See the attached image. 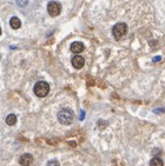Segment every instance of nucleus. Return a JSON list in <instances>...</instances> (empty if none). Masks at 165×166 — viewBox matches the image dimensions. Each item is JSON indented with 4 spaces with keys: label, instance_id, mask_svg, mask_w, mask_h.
I'll return each mask as SVG.
<instances>
[{
    "label": "nucleus",
    "instance_id": "1",
    "mask_svg": "<svg viewBox=\"0 0 165 166\" xmlns=\"http://www.w3.org/2000/svg\"><path fill=\"white\" fill-rule=\"evenodd\" d=\"M58 120L63 125H70L74 120V113L71 108H63L58 112Z\"/></svg>",
    "mask_w": 165,
    "mask_h": 166
},
{
    "label": "nucleus",
    "instance_id": "2",
    "mask_svg": "<svg viewBox=\"0 0 165 166\" xmlns=\"http://www.w3.org/2000/svg\"><path fill=\"white\" fill-rule=\"evenodd\" d=\"M34 94L39 98H44L46 97L50 92V85H48L46 81H38V83L34 85Z\"/></svg>",
    "mask_w": 165,
    "mask_h": 166
},
{
    "label": "nucleus",
    "instance_id": "3",
    "mask_svg": "<svg viewBox=\"0 0 165 166\" xmlns=\"http://www.w3.org/2000/svg\"><path fill=\"white\" fill-rule=\"evenodd\" d=\"M127 33V25L125 22H117L112 28V34L117 40H120Z\"/></svg>",
    "mask_w": 165,
    "mask_h": 166
},
{
    "label": "nucleus",
    "instance_id": "4",
    "mask_svg": "<svg viewBox=\"0 0 165 166\" xmlns=\"http://www.w3.org/2000/svg\"><path fill=\"white\" fill-rule=\"evenodd\" d=\"M47 12L51 17H57L62 12V5L58 1H50L47 4Z\"/></svg>",
    "mask_w": 165,
    "mask_h": 166
},
{
    "label": "nucleus",
    "instance_id": "5",
    "mask_svg": "<svg viewBox=\"0 0 165 166\" xmlns=\"http://www.w3.org/2000/svg\"><path fill=\"white\" fill-rule=\"evenodd\" d=\"M71 63H72V66L74 68L80 69L85 65V59L83 57H80V55H74L72 58V60H71Z\"/></svg>",
    "mask_w": 165,
    "mask_h": 166
},
{
    "label": "nucleus",
    "instance_id": "6",
    "mask_svg": "<svg viewBox=\"0 0 165 166\" xmlns=\"http://www.w3.org/2000/svg\"><path fill=\"white\" fill-rule=\"evenodd\" d=\"M32 163H33V157L28 153H25L19 158V164L21 166H30Z\"/></svg>",
    "mask_w": 165,
    "mask_h": 166
},
{
    "label": "nucleus",
    "instance_id": "7",
    "mask_svg": "<svg viewBox=\"0 0 165 166\" xmlns=\"http://www.w3.org/2000/svg\"><path fill=\"white\" fill-rule=\"evenodd\" d=\"M71 52H73V53H81L83 51H84V48H85V46H84V44L83 42H80V41H74V42H72L71 44Z\"/></svg>",
    "mask_w": 165,
    "mask_h": 166
},
{
    "label": "nucleus",
    "instance_id": "8",
    "mask_svg": "<svg viewBox=\"0 0 165 166\" xmlns=\"http://www.w3.org/2000/svg\"><path fill=\"white\" fill-rule=\"evenodd\" d=\"M10 26H11L13 30H19L21 27V21H20L19 18L17 17H12L10 20Z\"/></svg>",
    "mask_w": 165,
    "mask_h": 166
},
{
    "label": "nucleus",
    "instance_id": "9",
    "mask_svg": "<svg viewBox=\"0 0 165 166\" xmlns=\"http://www.w3.org/2000/svg\"><path fill=\"white\" fill-rule=\"evenodd\" d=\"M6 124L10 125V126H13V125L17 124V117L15 114H8L6 117Z\"/></svg>",
    "mask_w": 165,
    "mask_h": 166
},
{
    "label": "nucleus",
    "instance_id": "10",
    "mask_svg": "<svg viewBox=\"0 0 165 166\" xmlns=\"http://www.w3.org/2000/svg\"><path fill=\"white\" fill-rule=\"evenodd\" d=\"M150 166H164V164H163V160L160 159V158L156 157V158H152L151 159Z\"/></svg>",
    "mask_w": 165,
    "mask_h": 166
},
{
    "label": "nucleus",
    "instance_id": "11",
    "mask_svg": "<svg viewBox=\"0 0 165 166\" xmlns=\"http://www.w3.org/2000/svg\"><path fill=\"white\" fill-rule=\"evenodd\" d=\"M27 4L28 0H17V5L20 7H25V6H27Z\"/></svg>",
    "mask_w": 165,
    "mask_h": 166
},
{
    "label": "nucleus",
    "instance_id": "12",
    "mask_svg": "<svg viewBox=\"0 0 165 166\" xmlns=\"http://www.w3.org/2000/svg\"><path fill=\"white\" fill-rule=\"evenodd\" d=\"M47 166H60V165H59V163L56 160V159H53V160L47 161Z\"/></svg>",
    "mask_w": 165,
    "mask_h": 166
},
{
    "label": "nucleus",
    "instance_id": "13",
    "mask_svg": "<svg viewBox=\"0 0 165 166\" xmlns=\"http://www.w3.org/2000/svg\"><path fill=\"white\" fill-rule=\"evenodd\" d=\"M160 60V57H156V58H153V61H159Z\"/></svg>",
    "mask_w": 165,
    "mask_h": 166
},
{
    "label": "nucleus",
    "instance_id": "14",
    "mask_svg": "<svg viewBox=\"0 0 165 166\" xmlns=\"http://www.w3.org/2000/svg\"><path fill=\"white\" fill-rule=\"evenodd\" d=\"M1 32H3V31H1V28H0V36H1Z\"/></svg>",
    "mask_w": 165,
    "mask_h": 166
}]
</instances>
